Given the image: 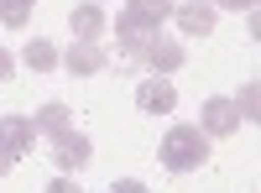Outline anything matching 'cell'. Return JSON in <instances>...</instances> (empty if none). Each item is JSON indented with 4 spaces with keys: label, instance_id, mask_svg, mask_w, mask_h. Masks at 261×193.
Here are the masks:
<instances>
[{
    "label": "cell",
    "instance_id": "6da1fadb",
    "mask_svg": "<svg viewBox=\"0 0 261 193\" xmlns=\"http://www.w3.org/2000/svg\"><path fill=\"white\" fill-rule=\"evenodd\" d=\"M157 157L167 173H199V167L209 162V136L199 131V125H172V131L162 136Z\"/></svg>",
    "mask_w": 261,
    "mask_h": 193
},
{
    "label": "cell",
    "instance_id": "7a4b0ae2",
    "mask_svg": "<svg viewBox=\"0 0 261 193\" xmlns=\"http://www.w3.org/2000/svg\"><path fill=\"white\" fill-rule=\"evenodd\" d=\"M32 141H37L32 115H0V178H6L11 167L32 152Z\"/></svg>",
    "mask_w": 261,
    "mask_h": 193
},
{
    "label": "cell",
    "instance_id": "3957f363",
    "mask_svg": "<svg viewBox=\"0 0 261 193\" xmlns=\"http://www.w3.org/2000/svg\"><path fill=\"white\" fill-rule=\"evenodd\" d=\"M47 152H53V162H58V173H84V167H89L94 162V146H89V136H84V131H73V125H68V131H63V136H53V146H47Z\"/></svg>",
    "mask_w": 261,
    "mask_h": 193
},
{
    "label": "cell",
    "instance_id": "277c9868",
    "mask_svg": "<svg viewBox=\"0 0 261 193\" xmlns=\"http://www.w3.org/2000/svg\"><path fill=\"white\" fill-rule=\"evenodd\" d=\"M58 63L68 68L73 78H94V73H105L110 68V52L99 47V42H73L68 52H58Z\"/></svg>",
    "mask_w": 261,
    "mask_h": 193
},
{
    "label": "cell",
    "instance_id": "5b68a950",
    "mask_svg": "<svg viewBox=\"0 0 261 193\" xmlns=\"http://www.w3.org/2000/svg\"><path fill=\"white\" fill-rule=\"evenodd\" d=\"M136 63H141V68H151V78H167V73L183 68V47H178V42H167V37H151Z\"/></svg>",
    "mask_w": 261,
    "mask_h": 193
},
{
    "label": "cell",
    "instance_id": "8992f818",
    "mask_svg": "<svg viewBox=\"0 0 261 193\" xmlns=\"http://www.w3.org/2000/svg\"><path fill=\"white\" fill-rule=\"evenodd\" d=\"M199 131L204 136H235L241 131V115H235V99H204V115H199Z\"/></svg>",
    "mask_w": 261,
    "mask_h": 193
},
{
    "label": "cell",
    "instance_id": "52a82bcc",
    "mask_svg": "<svg viewBox=\"0 0 261 193\" xmlns=\"http://www.w3.org/2000/svg\"><path fill=\"white\" fill-rule=\"evenodd\" d=\"M172 21H178L183 37H209L220 16H214V6H204V0H183V6L172 11Z\"/></svg>",
    "mask_w": 261,
    "mask_h": 193
},
{
    "label": "cell",
    "instance_id": "ba28073f",
    "mask_svg": "<svg viewBox=\"0 0 261 193\" xmlns=\"http://www.w3.org/2000/svg\"><path fill=\"white\" fill-rule=\"evenodd\" d=\"M68 26H73V42H99L105 37V11L94 0H84V6L68 11Z\"/></svg>",
    "mask_w": 261,
    "mask_h": 193
},
{
    "label": "cell",
    "instance_id": "9c48e42d",
    "mask_svg": "<svg viewBox=\"0 0 261 193\" xmlns=\"http://www.w3.org/2000/svg\"><path fill=\"white\" fill-rule=\"evenodd\" d=\"M136 104L146 115H167L172 104H178V94H172V84L167 78H141V89H136Z\"/></svg>",
    "mask_w": 261,
    "mask_h": 193
},
{
    "label": "cell",
    "instance_id": "30bf717a",
    "mask_svg": "<svg viewBox=\"0 0 261 193\" xmlns=\"http://www.w3.org/2000/svg\"><path fill=\"white\" fill-rule=\"evenodd\" d=\"M68 125H73V115H68V104H63V99H47V104L32 115V131H37V136H47V141L63 136Z\"/></svg>",
    "mask_w": 261,
    "mask_h": 193
},
{
    "label": "cell",
    "instance_id": "8fae6325",
    "mask_svg": "<svg viewBox=\"0 0 261 193\" xmlns=\"http://www.w3.org/2000/svg\"><path fill=\"white\" fill-rule=\"evenodd\" d=\"M21 63H27L32 73H53V68H58V47H53L47 37H32L27 52H21Z\"/></svg>",
    "mask_w": 261,
    "mask_h": 193
},
{
    "label": "cell",
    "instance_id": "7c38bea8",
    "mask_svg": "<svg viewBox=\"0 0 261 193\" xmlns=\"http://www.w3.org/2000/svg\"><path fill=\"white\" fill-rule=\"evenodd\" d=\"M235 115H241V120H256L261 115V84L256 78L241 84V94H235Z\"/></svg>",
    "mask_w": 261,
    "mask_h": 193
},
{
    "label": "cell",
    "instance_id": "4fadbf2b",
    "mask_svg": "<svg viewBox=\"0 0 261 193\" xmlns=\"http://www.w3.org/2000/svg\"><path fill=\"white\" fill-rule=\"evenodd\" d=\"M27 16H32L27 0H0V26H27Z\"/></svg>",
    "mask_w": 261,
    "mask_h": 193
},
{
    "label": "cell",
    "instance_id": "5bb4252c",
    "mask_svg": "<svg viewBox=\"0 0 261 193\" xmlns=\"http://www.w3.org/2000/svg\"><path fill=\"white\" fill-rule=\"evenodd\" d=\"M42 193H84V188H79V183H73L68 173H58V178H53L47 188H42Z\"/></svg>",
    "mask_w": 261,
    "mask_h": 193
},
{
    "label": "cell",
    "instance_id": "9a60e30c",
    "mask_svg": "<svg viewBox=\"0 0 261 193\" xmlns=\"http://www.w3.org/2000/svg\"><path fill=\"white\" fill-rule=\"evenodd\" d=\"M110 193H151V188H146L141 178H115V183H110Z\"/></svg>",
    "mask_w": 261,
    "mask_h": 193
},
{
    "label": "cell",
    "instance_id": "2e32d148",
    "mask_svg": "<svg viewBox=\"0 0 261 193\" xmlns=\"http://www.w3.org/2000/svg\"><path fill=\"white\" fill-rule=\"evenodd\" d=\"M11 73H16V52H6V47H0V84H6Z\"/></svg>",
    "mask_w": 261,
    "mask_h": 193
},
{
    "label": "cell",
    "instance_id": "e0dca14e",
    "mask_svg": "<svg viewBox=\"0 0 261 193\" xmlns=\"http://www.w3.org/2000/svg\"><path fill=\"white\" fill-rule=\"evenodd\" d=\"M220 11H256V0H220Z\"/></svg>",
    "mask_w": 261,
    "mask_h": 193
},
{
    "label": "cell",
    "instance_id": "ac0fdd59",
    "mask_svg": "<svg viewBox=\"0 0 261 193\" xmlns=\"http://www.w3.org/2000/svg\"><path fill=\"white\" fill-rule=\"evenodd\" d=\"M27 6H32V0H27Z\"/></svg>",
    "mask_w": 261,
    "mask_h": 193
}]
</instances>
